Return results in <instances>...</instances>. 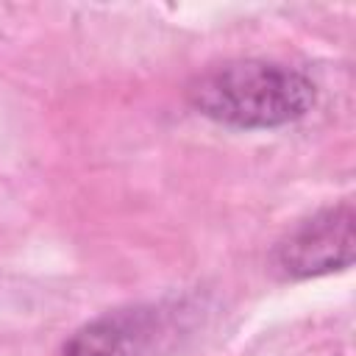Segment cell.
Listing matches in <instances>:
<instances>
[{
    "label": "cell",
    "instance_id": "cell-1",
    "mask_svg": "<svg viewBox=\"0 0 356 356\" xmlns=\"http://www.w3.org/2000/svg\"><path fill=\"white\" fill-rule=\"evenodd\" d=\"M186 100L203 117L231 128H281L314 108L317 86L295 67L239 58L195 75Z\"/></svg>",
    "mask_w": 356,
    "mask_h": 356
},
{
    "label": "cell",
    "instance_id": "cell-3",
    "mask_svg": "<svg viewBox=\"0 0 356 356\" xmlns=\"http://www.w3.org/2000/svg\"><path fill=\"white\" fill-rule=\"evenodd\" d=\"M159 334L153 309H125L103 314L78 328L56 356H147Z\"/></svg>",
    "mask_w": 356,
    "mask_h": 356
},
{
    "label": "cell",
    "instance_id": "cell-2",
    "mask_svg": "<svg viewBox=\"0 0 356 356\" xmlns=\"http://www.w3.org/2000/svg\"><path fill=\"white\" fill-rule=\"evenodd\" d=\"M353 203L328 206L298 228H292L275 248V267L286 278H314L353 264Z\"/></svg>",
    "mask_w": 356,
    "mask_h": 356
}]
</instances>
